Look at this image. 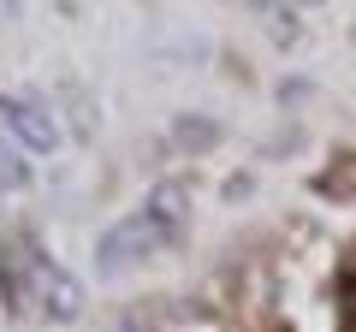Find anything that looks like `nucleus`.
Wrapping results in <instances>:
<instances>
[{"mask_svg": "<svg viewBox=\"0 0 356 332\" xmlns=\"http://www.w3.org/2000/svg\"><path fill=\"white\" fill-rule=\"evenodd\" d=\"M18 291H30V303L48 320H77L83 315V285L42 249H18Z\"/></svg>", "mask_w": 356, "mask_h": 332, "instance_id": "f257e3e1", "label": "nucleus"}, {"mask_svg": "<svg viewBox=\"0 0 356 332\" xmlns=\"http://www.w3.org/2000/svg\"><path fill=\"white\" fill-rule=\"evenodd\" d=\"M0 125L13 131V142L24 154H60V119H54L42 90H13L0 95Z\"/></svg>", "mask_w": 356, "mask_h": 332, "instance_id": "f03ea898", "label": "nucleus"}, {"mask_svg": "<svg viewBox=\"0 0 356 332\" xmlns=\"http://www.w3.org/2000/svg\"><path fill=\"white\" fill-rule=\"evenodd\" d=\"M161 243L166 238L149 226V214L137 208V214H125L119 226L102 231V243H95V267H102V273H125V267H137L149 249H161Z\"/></svg>", "mask_w": 356, "mask_h": 332, "instance_id": "7ed1b4c3", "label": "nucleus"}, {"mask_svg": "<svg viewBox=\"0 0 356 332\" xmlns=\"http://www.w3.org/2000/svg\"><path fill=\"white\" fill-rule=\"evenodd\" d=\"M143 214H149V226L161 231L166 243H178L184 226H191V190H184L178 179H161L149 196H143Z\"/></svg>", "mask_w": 356, "mask_h": 332, "instance_id": "20e7f679", "label": "nucleus"}, {"mask_svg": "<svg viewBox=\"0 0 356 332\" xmlns=\"http://www.w3.org/2000/svg\"><path fill=\"white\" fill-rule=\"evenodd\" d=\"M255 18L267 24V36L280 42V48H297V18L280 13V0H255Z\"/></svg>", "mask_w": 356, "mask_h": 332, "instance_id": "39448f33", "label": "nucleus"}, {"mask_svg": "<svg viewBox=\"0 0 356 332\" xmlns=\"http://www.w3.org/2000/svg\"><path fill=\"white\" fill-rule=\"evenodd\" d=\"M172 137H178V142H191V154H202L208 142L220 137V125H214V119H178V125H172Z\"/></svg>", "mask_w": 356, "mask_h": 332, "instance_id": "423d86ee", "label": "nucleus"}, {"mask_svg": "<svg viewBox=\"0 0 356 332\" xmlns=\"http://www.w3.org/2000/svg\"><path fill=\"white\" fill-rule=\"evenodd\" d=\"M0 184L6 190H24V160L13 154V142H0Z\"/></svg>", "mask_w": 356, "mask_h": 332, "instance_id": "0eeeda50", "label": "nucleus"}, {"mask_svg": "<svg viewBox=\"0 0 356 332\" xmlns=\"http://www.w3.org/2000/svg\"><path fill=\"white\" fill-rule=\"evenodd\" d=\"M291 6H327V0H291Z\"/></svg>", "mask_w": 356, "mask_h": 332, "instance_id": "6e6552de", "label": "nucleus"}, {"mask_svg": "<svg viewBox=\"0 0 356 332\" xmlns=\"http://www.w3.org/2000/svg\"><path fill=\"white\" fill-rule=\"evenodd\" d=\"M6 6H18V0H6Z\"/></svg>", "mask_w": 356, "mask_h": 332, "instance_id": "1a4fd4ad", "label": "nucleus"}]
</instances>
